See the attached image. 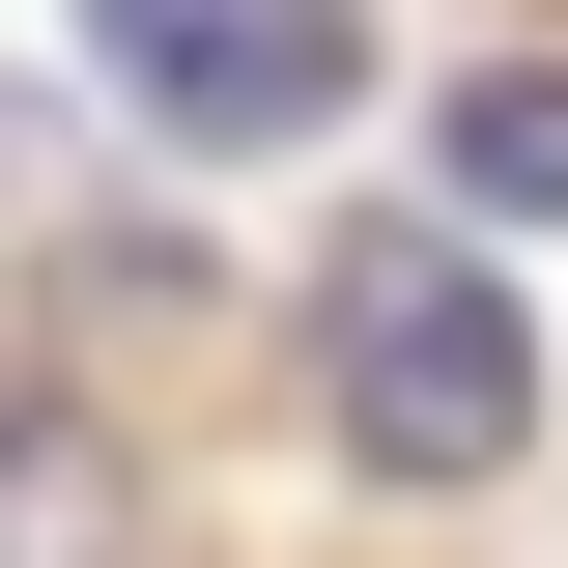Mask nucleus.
I'll use <instances>...</instances> for the list:
<instances>
[{
    "label": "nucleus",
    "instance_id": "3",
    "mask_svg": "<svg viewBox=\"0 0 568 568\" xmlns=\"http://www.w3.org/2000/svg\"><path fill=\"white\" fill-rule=\"evenodd\" d=\"M426 227H568V58L455 85V142H426Z\"/></svg>",
    "mask_w": 568,
    "mask_h": 568
},
{
    "label": "nucleus",
    "instance_id": "2",
    "mask_svg": "<svg viewBox=\"0 0 568 568\" xmlns=\"http://www.w3.org/2000/svg\"><path fill=\"white\" fill-rule=\"evenodd\" d=\"M114 85L171 142H313L369 85V29H342V0H114Z\"/></svg>",
    "mask_w": 568,
    "mask_h": 568
},
{
    "label": "nucleus",
    "instance_id": "1",
    "mask_svg": "<svg viewBox=\"0 0 568 568\" xmlns=\"http://www.w3.org/2000/svg\"><path fill=\"white\" fill-rule=\"evenodd\" d=\"M313 369H342L369 484H511V426H540V313H511V256H455V227H369V256L313 284Z\"/></svg>",
    "mask_w": 568,
    "mask_h": 568
}]
</instances>
